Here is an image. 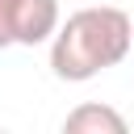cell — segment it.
Masks as SVG:
<instances>
[{"instance_id": "cell-1", "label": "cell", "mask_w": 134, "mask_h": 134, "mask_svg": "<svg viewBox=\"0 0 134 134\" xmlns=\"http://www.w3.org/2000/svg\"><path fill=\"white\" fill-rule=\"evenodd\" d=\"M134 50V21L113 4H92L59 21L50 38V71L67 84H84L117 67Z\"/></svg>"}, {"instance_id": "cell-3", "label": "cell", "mask_w": 134, "mask_h": 134, "mask_svg": "<svg viewBox=\"0 0 134 134\" xmlns=\"http://www.w3.org/2000/svg\"><path fill=\"white\" fill-rule=\"evenodd\" d=\"M63 134H126V117L109 105L88 100L63 117Z\"/></svg>"}, {"instance_id": "cell-2", "label": "cell", "mask_w": 134, "mask_h": 134, "mask_svg": "<svg viewBox=\"0 0 134 134\" xmlns=\"http://www.w3.org/2000/svg\"><path fill=\"white\" fill-rule=\"evenodd\" d=\"M59 0H17L13 8V46H42L59 29Z\"/></svg>"}, {"instance_id": "cell-4", "label": "cell", "mask_w": 134, "mask_h": 134, "mask_svg": "<svg viewBox=\"0 0 134 134\" xmlns=\"http://www.w3.org/2000/svg\"><path fill=\"white\" fill-rule=\"evenodd\" d=\"M13 8L17 0H0V50L13 46Z\"/></svg>"}]
</instances>
